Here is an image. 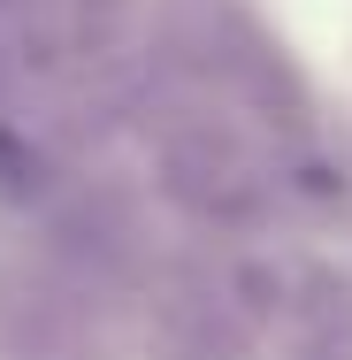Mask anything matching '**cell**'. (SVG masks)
Returning <instances> with one entry per match:
<instances>
[{
  "label": "cell",
  "mask_w": 352,
  "mask_h": 360,
  "mask_svg": "<svg viewBox=\"0 0 352 360\" xmlns=\"http://www.w3.org/2000/svg\"><path fill=\"white\" fill-rule=\"evenodd\" d=\"M153 161H161V184L184 215L200 222H253L268 207V176L261 161L245 153V139L222 123V115H176L161 139H153Z\"/></svg>",
  "instance_id": "1"
},
{
  "label": "cell",
  "mask_w": 352,
  "mask_h": 360,
  "mask_svg": "<svg viewBox=\"0 0 352 360\" xmlns=\"http://www.w3.org/2000/svg\"><path fill=\"white\" fill-rule=\"evenodd\" d=\"M299 330H306V360H352V284L322 276L314 299H299Z\"/></svg>",
  "instance_id": "2"
}]
</instances>
